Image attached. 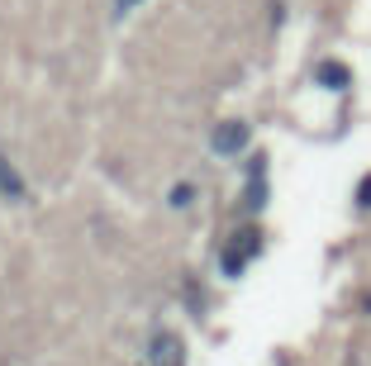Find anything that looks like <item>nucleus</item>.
<instances>
[{
	"label": "nucleus",
	"mask_w": 371,
	"mask_h": 366,
	"mask_svg": "<svg viewBox=\"0 0 371 366\" xmlns=\"http://www.w3.org/2000/svg\"><path fill=\"white\" fill-rule=\"evenodd\" d=\"M148 366H186V347H181V338L176 333H153L148 338Z\"/></svg>",
	"instance_id": "obj_1"
},
{
	"label": "nucleus",
	"mask_w": 371,
	"mask_h": 366,
	"mask_svg": "<svg viewBox=\"0 0 371 366\" xmlns=\"http://www.w3.org/2000/svg\"><path fill=\"white\" fill-rule=\"evenodd\" d=\"M248 148V124H224V129L214 133V153H224V157H234Z\"/></svg>",
	"instance_id": "obj_2"
},
{
	"label": "nucleus",
	"mask_w": 371,
	"mask_h": 366,
	"mask_svg": "<svg viewBox=\"0 0 371 366\" xmlns=\"http://www.w3.org/2000/svg\"><path fill=\"white\" fill-rule=\"evenodd\" d=\"M319 81H324V86H333V91H343V86H347V67L324 62V67H319Z\"/></svg>",
	"instance_id": "obj_3"
},
{
	"label": "nucleus",
	"mask_w": 371,
	"mask_h": 366,
	"mask_svg": "<svg viewBox=\"0 0 371 366\" xmlns=\"http://www.w3.org/2000/svg\"><path fill=\"white\" fill-rule=\"evenodd\" d=\"M0 190H10L15 200L24 195V185H20V176H15V171H5V162H0Z\"/></svg>",
	"instance_id": "obj_4"
},
{
	"label": "nucleus",
	"mask_w": 371,
	"mask_h": 366,
	"mask_svg": "<svg viewBox=\"0 0 371 366\" xmlns=\"http://www.w3.org/2000/svg\"><path fill=\"white\" fill-rule=\"evenodd\" d=\"M190 195H195L190 185H176V190H172V205H176V209H186V205H190Z\"/></svg>",
	"instance_id": "obj_5"
},
{
	"label": "nucleus",
	"mask_w": 371,
	"mask_h": 366,
	"mask_svg": "<svg viewBox=\"0 0 371 366\" xmlns=\"http://www.w3.org/2000/svg\"><path fill=\"white\" fill-rule=\"evenodd\" d=\"M357 205H371V176L362 181V190H357Z\"/></svg>",
	"instance_id": "obj_6"
}]
</instances>
